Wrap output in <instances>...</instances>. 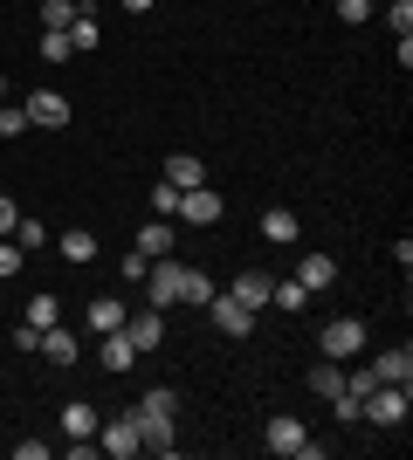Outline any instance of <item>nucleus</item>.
<instances>
[{
	"label": "nucleus",
	"instance_id": "17",
	"mask_svg": "<svg viewBox=\"0 0 413 460\" xmlns=\"http://www.w3.org/2000/svg\"><path fill=\"white\" fill-rule=\"evenodd\" d=\"M56 254L83 269V261H97V234H90V227H69V234H56Z\"/></svg>",
	"mask_w": 413,
	"mask_h": 460
},
{
	"label": "nucleus",
	"instance_id": "10",
	"mask_svg": "<svg viewBox=\"0 0 413 460\" xmlns=\"http://www.w3.org/2000/svg\"><path fill=\"white\" fill-rule=\"evenodd\" d=\"M269 288H275V275H269V269H241L228 296H235L241 309H256V316H262V309H269Z\"/></svg>",
	"mask_w": 413,
	"mask_h": 460
},
{
	"label": "nucleus",
	"instance_id": "20",
	"mask_svg": "<svg viewBox=\"0 0 413 460\" xmlns=\"http://www.w3.org/2000/svg\"><path fill=\"white\" fill-rule=\"evenodd\" d=\"M62 433H69V440H97V405L69 399V405H62Z\"/></svg>",
	"mask_w": 413,
	"mask_h": 460
},
{
	"label": "nucleus",
	"instance_id": "2",
	"mask_svg": "<svg viewBox=\"0 0 413 460\" xmlns=\"http://www.w3.org/2000/svg\"><path fill=\"white\" fill-rule=\"evenodd\" d=\"M131 420H138V447L145 454H166V460L179 454V412H138L131 405Z\"/></svg>",
	"mask_w": 413,
	"mask_h": 460
},
{
	"label": "nucleus",
	"instance_id": "31",
	"mask_svg": "<svg viewBox=\"0 0 413 460\" xmlns=\"http://www.w3.org/2000/svg\"><path fill=\"white\" fill-rule=\"evenodd\" d=\"M14 248H21V254L49 248V227H41V220H21V227H14Z\"/></svg>",
	"mask_w": 413,
	"mask_h": 460
},
{
	"label": "nucleus",
	"instance_id": "7",
	"mask_svg": "<svg viewBox=\"0 0 413 460\" xmlns=\"http://www.w3.org/2000/svg\"><path fill=\"white\" fill-rule=\"evenodd\" d=\"M124 337L138 344V358H145V350H158V344H166V309H152V303H145L138 316H124Z\"/></svg>",
	"mask_w": 413,
	"mask_h": 460
},
{
	"label": "nucleus",
	"instance_id": "9",
	"mask_svg": "<svg viewBox=\"0 0 413 460\" xmlns=\"http://www.w3.org/2000/svg\"><path fill=\"white\" fill-rule=\"evenodd\" d=\"M303 440H310V426L290 420V412H275L269 433H262V447H269V454H283V460H296V447H303Z\"/></svg>",
	"mask_w": 413,
	"mask_h": 460
},
{
	"label": "nucleus",
	"instance_id": "22",
	"mask_svg": "<svg viewBox=\"0 0 413 460\" xmlns=\"http://www.w3.org/2000/svg\"><path fill=\"white\" fill-rule=\"evenodd\" d=\"M269 309H283V316H303V309H310V288L290 275V282H275V288H269Z\"/></svg>",
	"mask_w": 413,
	"mask_h": 460
},
{
	"label": "nucleus",
	"instance_id": "30",
	"mask_svg": "<svg viewBox=\"0 0 413 460\" xmlns=\"http://www.w3.org/2000/svg\"><path fill=\"white\" fill-rule=\"evenodd\" d=\"M69 21H76V0H41V28H62V35H69Z\"/></svg>",
	"mask_w": 413,
	"mask_h": 460
},
{
	"label": "nucleus",
	"instance_id": "12",
	"mask_svg": "<svg viewBox=\"0 0 413 460\" xmlns=\"http://www.w3.org/2000/svg\"><path fill=\"white\" fill-rule=\"evenodd\" d=\"M373 378H379V385H413V350H407V344L379 350V358H373Z\"/></svg>",
	"mask_w": 413,
	"mask_h": 460
},
{
	"label": "nucleus",
	"instance_id": "27",
	"mask_svg": "<svg viewBox=\"0 0 413 460\" xmlns=\"http://www.w3.org/2000/svg\"><path fill=\"white\" fill-rule=\"evenodd\" d=\"M138 412H179V392L173 385H145V392H138Z\"/></svg>",
	"mask_w": 413,
	"mask_h": 460
},
{
	"label": "nucleus",
	"instance_id": "4",
	"mask_svg": "<svg viewBox=\"0 0 413 460\" xmlns=\"http://www.w3.org/2000/svg\"><path fill=\"white\" fill-rule=\"evenodd\" d=\"M220 213H228V199H220L214 186H186V192H179V207H173V220H179V227H214Z\"/></svg>",
	"mask_w": 413,
	"mask_h": 460
},
{
	"label": "nucleus",
	"instance_id": "29",
	"mask_svg": "<svg viewBox=\"0 0 413 460\" xmlns=\"http://www.w3.org/2000/svg\"><path fill=\"white\" fill-rule=\"evenodd\" d=\"M41 62H69L76 56V49H69V35H62V28H41V49H35Z\"/></svg>",
	"mask_w": 413,
	"mask_h": 460
},
{
	"label": "nucleus",
	"instance_id": "3",
	"mask_svg": "<svg viewBox=\"0 0 413 460\" xmlns=\"http://www.w3.org/2000/svg\"><path fill=\"white\" fill-rule=\"evenodd\" d=\"M179 282H186V261L158 254L152 269H145V303H152V309H179Z\"/></svg>",
	"mask_w": 413,
	"mask_h": 460
},
{
	"label": "nucleus",
	"instance_id": "1",
	"mask_svg": "<svg viewBox=\"0 0 413 460\" xmlns=\"http://www.w3.org/2000/svg\"><path fill=\"white\" fill-rule=\"evenodd\" d=\"M407 412H413V385H373L365 405H358V420L373 426H407Z\"/></svg>",
	"mask_w": 413,
	"mask_h": 460
},
{
	"label": "nucleus",
	"instance_id": "14",
	"mask_svg": "<svg viewBox=\"0 0 413 460\" xmlns=\"http://www.w3.org/2000/svg\"><path fill=\"white\" fill-rule=\"evenodd\" d=\"M41 358H49V365H62V371H69V365H76V358H83V344H76V330H41Z\"/></svg>",
	"mask_w": 413,
	"mask_h": 460
},
{
	"label": "nucleus",
	"instance_id": "19",
	"mask_svg": "<svg viewBox=\"0 0 413 460\" xmlns=\"http://www.w3.org/2000/svg\"><path fill=\"white\" fill-rule=\"evenodd\" d=\"M131 365H138V344L124 337V330H103V371H118V378H124Z\"/></svg>",
	"mask_w": 413,
	"mask_h": 460
},
{
	"label": "nucleus",
	"instance_id": "21",
	"mask_svg": "<svg viewBox=\"0 0 413 460\" xmlns=\"http://www.w3.org/2000/svg\"><path fill=\"white\" fill-rule=\"evenodd\" d=\"M97 41H103L97 14H90V7H83V0H76V21H69V49H76V56H90V49H97Z\"/></svg>",
	"mask_w": 413,
	"mask_h": 460
},
{
	"label": "nucleus",
	"instance_id": "11",
	"mask_svg": "<svg viewBox=\"0 0 413 460\" xmlns=\"http://www.w3.org/2000/svg\"><path fill=\"white\" fill-rule=\"evenodd\" d=\"M207 316H214V330H228V337H248V330H256V309H241L235 296H214Z\"/></svg>",
	"mask_w": 413,
	"mask_h": 460
},
{
	"label": "nucleus",
	"instance_id": "37",
	"mask_svg": "<svg viewBox=\"0 0 413 460\" xmlns=\"http://www.w3.org/2000/svg\"><path fill=\"white\" fill-rule=\"evenodd\" d=\"M145 7H158V0H124V14H145Z\"/></svg>",
	"mask_w": 413,
	"mask_h": 460
},
{
	"label": "nucleus",
	"instance_id": "36",
	"mask_svg": "<svg viewBox=\"0 0 413 460\" xmlns=\"http://www.w3.org/2000/svg\"><path fill=\"white\" fill-rule=\"evenodd\" d=\"M21 227V207H14V199H7V192H0V241H7V234H14Z\"/></svg>",
	"mask_w": 413,
	"mask_h": 460
},
{
	"label": "nucleus",
	"instance_id": "13",
	"mask_svg": "<svg viewBox=\"0 0 413 460\" xmlns=\"http://www.w3.org/2000/svg\"><path fill=\"white\" fill-rule=\"evenodd\" d=\"M124 316H131V309H124V296H90V309H83V323L97 330H124Z\"/></svg>",
	"mask_w": 413,
	"mask_h": 460
},
{
	"label": "nucleus",
	"instance_id": "8",
	"mask_svg": "<svg viewBox=\"0 0 413 460\" xmlns=\"http://www.w3.org/2000/svg\"><path fill=\"white\" fill-rule=\"evenodd\" d=\"M21 111H28V124H41V131H62V124H69V96L62 90H35Z\"/></svg>",
	"mask_w": 413,
	"mask_h": 460
},
{
	"label": "nucleus",
	"instance_id": "6",
	"mask_svg": "<svg viewBox=\"0 0 413 460\" xmlns=\"http://www.w3.org/2000/svg\"><path fill=\"white\" fill-rule=\"evenodd\" d=\"M97 454H111V460L145 454V447H138V420H131V412H118V420H97Z\"/></svg>",
	"mask_w": 413,
	"mask_h": 460
},
{
	"label": "nucleus",
	"instance_id": "28",
	"mask_svg": "<svg viewBox=\"0 0 413 460\" xmlns=\"http://www.w3.org/2000/svg\"><path fill=\"white\" fill-rule=\"evenodd\" d=\"M28 131H35V124H28V111H21V103H0V137L14 145V137H28Z\"/></svg>",
	"mask_w": 413,
	"mask_h": 460
},
{
	"label": "nucleus",
	"instance_id": "34",
	"mask_svg": "<svg viewBox=\"0 0 413 460\" xmlns=\"http://www.w3.org/2000/svg\"><path fill=\"white\" fill-rule=\"evenodd\" d=\"M337 21H345V28H358V21H373V0H337Z\"/></svg>",
	"mask_w": 413,
	"mask_h": 460
},
{
	"label": "nucleus",
	"instance_id": "18",
	"mask_svg": "<svg viewBox=\"0 0 413 460\" xmlns=\"http://www.w3.org/2000/svg\"><path fill=\"white\" fill-rule=\"evenodd\" d=\"M166 186H179V192H186V186H207V165H200L193 152H173V158H166Z\"/></svg>",
	"mask_w": 413,
	"mask_h": 460
},
{
	"label": "nucleus",
	"instance_id": "5",
	"mask_svg": "<svg viewBox=\"0 0 413 460\" xmlns=\"http://www.w3.org/2000/svg\"><path fill=\"white\" fill-rule=\"evenodd\" d=\"M317 350H324V358H337V365H345V358H358V350H365V323H358V316H331V323H324V337H317Z\"/></svg>",
	"mask_w": 413,
	"mask_h": 460
},
{
	"label": "nucleus",
	"instance_id": "15",
	"mask_svg": "<svg viewBox=\"0 0 413 460\" xmlns=\"http://www.w3.org/2000/svg\"><path fill=\"white\" fill-rule=\"evenodd\" d=\"M173 248H179L173 220H145V227H138V254H145V261H158V254H173Z\"/></svg>",
	"mask_w": 413,
	"mask_h": 460
},
{
	"label": "nucleus",
	"instance_id": "25",
	"mask_svg": "<svg viewBox=\"0 0 413 460\" xmlns=\"http://www.w3.org/2000/svg\"><path fill=\"white\" fill-rule=\"evenodd\" d=\"M296 234H303V220H296L290 207H269V213H262V241H296Z\"/></svg>",
	"mask_w": 413,
	"mask_h": 460
},
{
	"label": "nucleus",
	"instance_id": "35",
	"mask_svg": "<svg viewBox=\"0 0 413 460\" xmlns=\"http://www.w3.org/2000/svg\"><path fill=\"white\" fill-rule=\"evenodd\" d=\"M7 275H21V248H14V234L0 241V282H7Z\"/></svg>",
	"mask_w": 413,
	"mask_h": 460
},
{
	"label": "nucleus",
	"instance_id": "16",
	"mask_svg": "<svg viewBox=\"0 0 413 460\" xmlns=\"http://www.w3.org/2000/svg\"><path fill=\"white\" fill-rule=\"evenodd\" d=\"M296 282L310 288V296H324V288L337 282V261L331 254H303V261H296Z\"/></svg>",
	"mask_w": 413,
	"mask_h": 460
},
{
	"label": "nucleus",
	"instance_id": "33",
	"mask_svg": "<svg viewBox=\"0 0 413 460\" xmlns=\"http://www.w3.org/2000/svg\"><path fill=\"white\" fill-rule=\"evenodd\" d=\"M173 207H179V186L158 179V186H152V213H158V220H173Z\"/></svg>",
	"mask_w": 413,
	"mask_h": 460
},
{
	"label": "nucleus",
	"instance_id": "32",
	"mask_svg": "<svg viewBox=\"0 0 413 460\" xmlns=\"http://www.w3.org/2000/svg\"><path fill=\"white\" fill-rule=\"evenodd\" d=\"M386 28H393V35H413V0H386Z\"/></svg>",
	"mask_w": 413,
	"mask_h": 460
},
{
	"label": "nucleus",
	"instance_id": "26",
	"mask_svg": "<svg viewBox=\"0 0 413 460\" xmlns=\"http://www.w3.org/2000/svg\"><path fill=\"white\" fill-rule=\"evenodd\" d=\"M21 323H35V330H56V323H62V303L49 296V288H41V296H28V316H21Z\"/></svg>",
	"mask_w": 413,
	"mask_h": 460
},
{
	"label": "nucleus",
	"instance_id": "24",
	"mask_svg": "<svg viewBox=\"0 0 413 460\" xmlns=\"http://www.w3.org/2000/svg\"><path fill=\"white\" fill-rule=\"evenodd\" d=\"M214 296H220V288H214V275L186 269V282H179V303H186V309H207V303H214Z\"/></svg>",
	"mask_w": 413,
	"mask_h": 460
},
{
	"label": "nucleus",
	"instance_id": "38",
	"mask_svg": "<svg viewBox=\"0 0 413 460\" xmlns=\"http://www.w3.org/2000/svg\"><path fill=\"white\" fill-rule=\"evenodd\" d=\"M0 103H7V83H0Z\"/></svg>",
	"mask_w": 413,
	"mask_h": 460
},
{
	"label": "nucleus",
	"instance_id": "23",
	"mask_svg": "<svg viewBox=\"0 0 413 460\" xmlns=\"http://www.w3.org/2000/svg\"><path fill=\"white\" fill-rule=\"evenodd\" d=\"M310 392L317 399H337V392H345V365H337V358H317L310 365Z\"/></svg>",
	"mask_w": 413,
	"mask_h": 460
}]
</instances>
